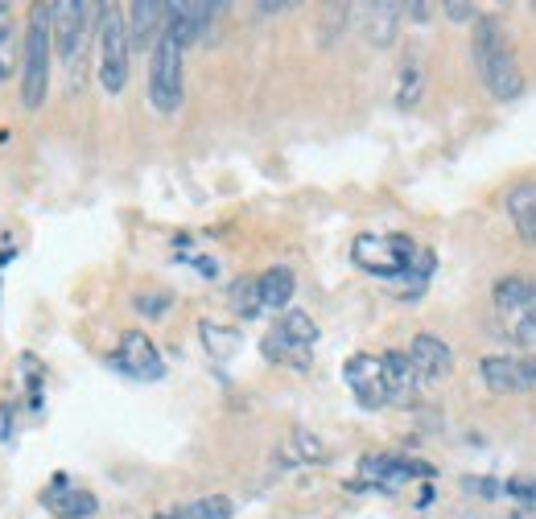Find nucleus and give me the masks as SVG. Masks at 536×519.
Masks as SVG:
<instances>
[{"label": "nucleus", "mask_w": 536, "mask_h": 519, "mask_svg": "<svg viewBox=\"0 0 536 519\" xmlns=\"http://www.w3.org/2000/svg\"><path fill=\"white\" fill-rule=\"evenodd\" d=\"M504 206H508V219H512V227L520 231V239L536 248V182L512 186L508 198H504Z\"/></svg>", "instance_id": "4468645a"}, {"label": "nucleus", "mask_w": 536, "mask_h": 519, "mask_svg": "<svg viewBox=\"0 0 536 519\" xmlns=\"http://www.w3.org/2000/svg\"><path fill=\"white\" fill-rule=\"evenodd\" d=\"M128 17L120 9H104L99 17V83L108 95H120L128 83Z\"/></svg>", "instance_id": "39448f33"}, {"label": "nucleus", "mask_w": 536, "mask_h": 519, "mask_svg": "<svg viewBox=\"0 0 536 519\" xmlns=\"http://www.w3.org/2000/svg\"><path fill=\"white\" fill-rule=\"evenodd\" d=\"M413 252H417V244L405 235H359L351 244V260L363 272L380 276V281H405Z\"/></svg>", "instance_id": "7ed1b4c3"}, {"label": "nucleus", "mask_w": 536, "mask_h": 519, "mask_svg": "<svg viewBox=\"0 0 536 519\" xmlns=\"http://www.w3.org/2000/svg\"><path fill=\"white\" fill-rule=\"evenodd\" d=\"M198 338H203L207 355H211V359H219V363L240 351V330L219 326V322H198Z\"/></svg>", "instance_id": "6ab92c4d"}, {"label": "nucleus", "mask_w": 536, "mask_h": 519, "mask_svg": "<svg viewBox=\"0 0 536 519\" xmlns=\"http://www.w3.org/2000/svg\"><path fill=\"white\" fill-rule=\"evenodd\" d=\"M446 17H450V21H479L483 13H479L475 5H462V0H450V5H446Z\"/></svg>", "instance_id": "cd10ccee"}, {"label": "nucleus", "mask_w": 536, "mask_h": 519, "mask_svg": "<svg viewBox=\"0 0 536 519\" xmlns=\"http://www.w3.org/2000/svg\"><path fill=\"white\" fill-rule=\"evenodd\" d=\"M475 62H479V75L491 99L499 103H512L524 91V75L512 58V42H508V29L495 13H483L475 21Z\"/></svg>", "instance_id": "f257e3e1"}, {"label": "nucleus", "mask_w": 536, "mask_h": 519, "mask_svg": "<svg viewBox=\"0 0 536 519\" xmlns=\"http://www.w3.org/2000/svg\"><path fill=\"white\" fill-rule=\"evenodd\" d=\"M157 519H174V515H157Z\"/></svg>", "instance_id": "473e14b6"}, {"label": "nucleus", "mask_w": 536, "mask_h": 519, "mask_svg": "<svg viewBox=\"0 0 536 519\" xmlns=\"http://www.w3.org/2000/svg\"><path fill=\"white\" fill-rule=\"evenodd\" d=\"M50 50H54V29H50V5H38L25 29V50H21V103L38 112L50 91Z\"/></svg>", "instance_id": "f03ea898"}, {"label": "nucleus", "mask_w": 536, "mask_h": 519, "mask_svg": "<svg viewBox=\"0 0 536 519\" xmlns=\"http://www.w3.org/2000/svg\"><path fill=\"white\" fill-rule=\"evenodd\" d=\"M504 491L512 499H524V503H536V474H524V478H508Z\"/></svg>", "instance_id": "a878e982"}, {"label": "nucleus", "mask_w": 536, "mask_h": 519, "mask_svg": "<svg viewBox=\"0 0 536 519\" xmlns=\"http://www.w3.org/2000/svg\"><path fill=\"white\" fill-rule=\"evenodd\" d=\"M174 519H231L236 515V503L227 495H207V499H194V503H182L170 511Z\"/></svg>", "instance_id": "412c9836"}, {"label": "nucleus", "mask_w": 536, "mask_h": 519, "mask_svg": "<svg viewBox=\"0 0 536 519\" xmlns=\"http://www.w3.org/2000/svg\"><path fill=\"white\" fill-rule=\"evenodd\" d=\"M182 46L170 33H161V42L153 46V62H149V103L153 112L174 116L182 108Z\"/></svg>", "instance_id": "20e7f679"}, {"label": "nucleus", "mask_w": 536, "mask_h": 519, "mask_svg": "<svg viewBox=\"0 0 536 519\" xmlns=\"http://www.w3.org/2000/svg\"><path fill=\"white\" fill-rule=\"evenodd\" d=\"M91 13H99L95 5H83V0H58L50 5V29H54V46L58 54L75 66V58L83 54V38L91 29Z\"/></svg>", "instance_id": "423d86ee"}, {"label": "nucleus", "mask_w": 536, "mask_h": 519, "mask_svg": "<svg viewBox=\"0 0 536 519\" xmlns=\"http://www.w3.org/2000/svg\"><path fill=\"white\" fill-rule=\"evenodd\" d=\"M405 13H413V21H425V13H429V5H409Z\"/></svg>", "instance_id": "2f4dec72"}, {"label": "nucleus", "mask_w": 536, "mask_h": 519, "mask_svg": "<svg viewBox=\"0 0 536 519\" xmlns=\"http://www.w3.org/2000/svg\"><path fill=\"white\" fill-rule=\"evenodd\" d=\"M137 314L141 318H165L174 309V293L170 289H145V293H137Z\"/></svg>", "instance_id": "393cba45"}, {"label": "nucleus", "mask_w": 536, "mask_h": 519, "mask_svg": "<svg viewBox=\"0 0 536 519\" xmlns=\"http://www.w3.org/2000/svg\"><path fill=\"white\" fill-rule=\"evenodd\" d=\"M512 519H524V515H512Z\"/></svg>", "instance_id": "72a5a7b5"}, {"label": "nucleus", "mask_w": 536, "mask_h": 519, "mask_svg": "<svg viewBox=\"0 0 536 519\" xmlns=\"http://www.w3.org/2000/svg\"><path fill=\"white\" fill-rule=\"evenodd\" d=\"M170 5H161V0H137V5H128V46L132 50H145V46H157L161 42V25H170Z\"/></svg>", "instance_id": "9b49d317"}, {"label": "nucleus", "mask_w": 536, "mask_h": 519, "mask_svg": "<svg viewBox=\"0 0 536 519\" xmlns=\"http://www.w3.org/2000/svg\"><path fill=\"white\" fill-rule=\"evenodd\" d=\"M116 371H124L128 379H161L165 375V363L157 355V346L153 338H145L141 330H128L120 334V346H116V355L108 359Z\"/></svg>", "instance_id": "0eeeda50"}, {"label": "nucleus", "mask_w": 536, "mask_h": 519, "mask_svg": "<svg viewBox=\"0 0 536 519\" xmlns=\"http://www.w3.org/2000/svg\"><path fill=\"white\" fill-rule=\"evenodd\" d=\"M400 13H405V5H392V0H384V5H372V9H367V42H372L376 50L392 46L396 25H400Z\"/></svg>", "instance_id": "dca6fc26"}, {"label": "nucleus", "mask_w": 536, "mask_h": 519, "mask_svg": "<svg viewBox=\"0 0 536 519\" xmlns=\"http://www.w3.org/2000/svg\"><path fill=\"white\" fill-rule=\"evenodd\" d=\"M293 342H301V346H314L318 342V322L306 314V309H285V318L277 322Z\"/></svg>", "instance_id": "b1692460"}, {"label": "nucleus", "mask_w": 536, "mask_h": 519, "mask_svg": "<svg viewBox=\"0 0 536 519\" xmlns=\"http://www.w3.org/2000/svg\"><path fill=\"white\" fill-rule=\"evenodd\" d=\"M231 309H236V314H240L244 322L260 318V309H264V297H260V276H244V281L231 285Z\"/></svg>", "instance_id": "4be33fe9"}, {"label": "nucleus", "mask_w": 536, "mask_h": 519, "mask_svg": "<svg viewBox=\"0 0 536 519\" xmlns=\"http://www.w3.org/2000/svg\"><path fill=\"white\" fill-rule=\"evenodd\" d=\"M9 75H13V38L0 42V83H9Z\"/></svg>", "instance_id": "c85d7f7f"}, {"label": "nucleus", "mask_w": 536, "mask_h": 519, "mask_svg": "<svg viewBox=\"0 0 536 519\" xmlns=\"http://www.w3.org/2000/svg\"><path fill=\"white\" fill-rule=\"evenodd\" d=\"M479 375L483 384L499 396H520V392H532L536 379L528 371V359H516V355H487L479 363Z\"/></svg>", "instance_id": "1a4fd4ad"}, {"label": "nucleus", "mask_w": 536, "mask_h": 519, "mask_svg": "<svg viewBox=\"0 0 536 519\" xmlns=\"http://www.w3.org/2000/svg\"><path fill=\"white\" fill-rule=\"evenodd\" d=\"M293 289H297V281H293V272H289V268H268V272L260 276L264 309H289Z\"/></svg>", "instance_id": "a211bd4d"}, {"label": "nucleus", "mask_w": 536, "mask_h": 519, "mask_svg": "<svg viewBox=\"0 0 536 519\" xmlns=\"http://www.w3.org/2000/svg\"><path fill=\"white\" fill-rule=\"evenodd\" d=\"M13 38V21H9V5H0V42Z\"/></svg>", "instance_id": "c756f323"}, {"label": "nucleus", "mask_w": 536, "mask_h": 519, "mask_svg": "<svg viewBox=\"0 0 536 519\" xmlns=\"http://www.w3.org/2000/svg\"><path fill=\"white\" fill-rule=\"evenodd\" d=\"M421 91H425V71L417 62H405L400 66V91H396V108L400 112H413L421 103Z\"/></svg>", "instance_id": "5701e85b"}, {"label": "nucleus", "mask_w": 536, "mask_h": 519, "mask_svg": "<svg viewBox=\"0 0 536 519\" xmlns=\"http://www.w3.org/2000/svg\"><path fill=\"white\" fill-rule=\"evenodd\" d=\"M260 351H264V359H268V363H285V367H297V371H306V367H310V346L293 342L281 326H273V330L264 334Z\"/></svg>", "instance_id": "2eb2a0df"}, {"label": "nucleus", "mask_w": 536, "mask_h": 519, "mask_svg": "<svg viewBox=\"0 0 536 519\" xmlns=\"http://www.w3.org/2000/svg\"><path fill=\"white\" fill-rule=\"evenodd\" d=\"M293 441H297V454H301V458H310V462H322V458H326V449H322V441H318L314 433L297 429V437H293Z\"/></svg>", "instance_id": "bb28decb"}, {"label": "nucleus", "mask_w": 536, "mask_h": 519, "mask_svg": "<svg viewBox=\"0 0 536 519\" xmlns=\"http://www.w3.org/2000/svg\"><path fill=\"white\" fill-rule=\"evenodd\" d=\"M409 359H413L417 375L429 379V384H438V379H446L454 371V355H450V346L438 334H417L409 342Z\"/></svg>", "instance_id": "f8f14e48"}, {"label": "nucleus", "mask_w": 536, "mask_h": 519, "mask_svg": "<svg viewBox=\"0 0 536 519\" xmlns=\"http://www.w3.org/2000/svg\"><path fill=\"white\" fill-rule=\"evenodd\" d=\"M417 367H413V359L409 355H400V351H392V355H384V384H388V396L392 400H405L413 388H417Z\"/></svg>", "instance_id": "f3484780"}, {"label": "nucleus", "mask_w": 536, "mask_h": 519, "mask_svg": "<svg viewBox=\"0 0 536 519\" xmlns=\"http://www.w3.org/2000/svg\"><path fill=\"white\" fill-rule=\"evenodd\" d=\"M491 301L499 314H512V318L536 314V276H499Z\"/></svg>", "instance_id": "ddd939ff"}, {"label": "nucleus", "mask_w": 536, "mask_h": 519, "mask_svg": "<svg viewBox=\"0 0 536 519\" xmlns=\"http://www.w3.org/2000/svg\"><path fill=\"white\" fill-rule=\"evenodd\" d=\"M343 379L363 408H380L392 400L388 384H384V359H376V355H351L343 367Z\"/></svg>", "instance_id": "6e6552de"}, {"label": "nucleus", "mask_w": 536, "mask_h": 519, "mask_svg": "<svg viewBox=\"0 0 536 519\" xmlns=\"http://www.w3.org/2000/svg\"><path fill=\"white\" fill-rule=\"evenodd\" d=\"M471 491H483V495H495V491H499V482L483 478V482H471Z\"/></svg>", "instance_id": "7c9ffc66"}, {"label": "nucleus", "mask_w": 536, "mask_h": 519, "mask_svg": "<svg viewBox=\"0 0 536 519\" xmlns=\"http://www.w3.org/2000/svg\"><path fill=\"white\" fill-rule=\"evenodd\" d=\"M363 478L376 482V487H396V482H409V478H433V466L413 462V458H396V454H367L359 462Z\"/></svg>", "instance_id": "9d476101"}, {"label": "nucleus", "mask_w": 536, "mask_h": 519, "mask_svg": "<svg viewBox=\"0 0 536 519\" xmlns=\"http://www.w3.org/2000/svg\"><path fill=\"white\" fill-rule=\"evenodd\" d=\"M58 519H91L95 511H99V499L91 495V491H83V487H71V491H62L58 499H50L46 503Z\"/></svg>", "instance_id": "aec40b11"}]
</instances>
